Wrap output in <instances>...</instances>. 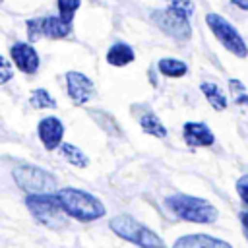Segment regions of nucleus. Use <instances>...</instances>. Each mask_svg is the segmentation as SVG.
Masks as SVG:
<instances>
[{
    "mask_svg": "<svg viewBox=\"0 0 248 248\" xmlns=\"http://www.w3.org/2000/svg\"><path fill=\"white\" fill-rule=\"evenodd\" d=\"M54 194H56L62 209L66 211V215L74 217V219H78L81 223L97 221V219L105 217V213H107L103 202L97 196H93V194H89L85 190L64 186V188H58Z\"/></svg>",
    "mask_w": 248,
    "mask_h": 248,
    "instance_id": "obj_1",
    "label": "nucleus"
},
{
    "mask_svg": "<svg viewBox=\"0 0 248 248\" xmlns=\"http://www.w3.org/2000/svg\"><path fill=\"white\" fill-rule=\"evenodd\" d=\"M167 207L176 217H180L184 221H190V223L207 225V223L217 221V217H219V211H217V207L211 202H207L203 198L190 196V194L169 196L167 198Z\"/></svg>",
    "mask_w": 248,
    "mask_h": 248,
    "instance_id": "obj_2",
    "label": "nucleus"
},
{
    "mask_svg": "<svg viewBox=\"0 0 248 248\" xmlns=\"http://www.w3.org/2000/svg\"><path fill=\"white\" fill-rule=\"evenodd\" d=\"M108 227L116 236L128 240L140 248H167L163 238L155 231H151L143 223L136 221L132 215H114L108 221Z\"/></svg>",
    "mask_w": 248,
    "mask_h": 248,
    "instance_id": "obj_3",
    "label": "nucleus"
},
{
    "mask_svg": "<svg viewBox=\"0 0 248 248\" xmlns=\"http://www.w3.org/2000/svg\"><path fill=\"white\" fill-rule=\"evenodd\" d=\"M25 205L37 223L48 229H62L66 225V211L62 209L56 194H29Z\"/></svg>",
    "mask_w": 248,
    "mask_h": 248,
    "instance_id": "obj_4",
    "label": "nucleus"
},
{
    "mask_svg": "<svg viewBox=\"0 0 248 248\" xmlns=\"http://www.w3.org/2000/svg\"><path fill=\"white\" fill-rule=\"evenodd\" d=\"M205 23L211 29V33L215 35V39L234 56L238 58H246L248 56V46L242 39V35L238 33V29L221 14H207L205 16Z\"/></svg>",
    "mask_w": 248,
    "mask_h": 248,
    "instance_id": "obj_5",
    "label": "nucleus"
},
{
    "mask_svg": "<svg viewBox=\"0 0 248 248\" xmlns=\"http://www.w3.org/2000/svg\"><path fill=\"white\" fill-rule=\"evenodd\" d=\"M12 174H14V180L17 182V186L29 194H50L56 186L54 176L37 165L23 163V165L16 167Z\"/></svg>",
    "mask_w": 248,
    "mask_h": 248,
    "instance_id": "obj_6",
    "label": "nucleus"
},
{
    "mask_svg": "<svg viewBox=\"0 0 248 248\" xmlns=\"http://www.w3.org/2000/svg\"><path fill=\"white\" fill-rule=\"evenodd\" d=\"M151 19L155 21V25H157L163 33H167L169 37H172V39H176V41H188V39L192 37L190 19H184V17L172 14L169 8L151 12Z\"/></svg>",
    "mask_w": 248,
    "mask_h": 248,
    "instance_id": "obj_7",
    "label": "nucleus"
},
{
    "mask_svg": "<svg viewBox=\"0 0 248 248\" xmlns=\"http://www.w3.org/2000/svg\"><path fill=\"white\" fill-rule=\"evenodd\" d=\"M66 89H68V97L72 99L74 105H85L95 95L93 81L85 74L76 72V70L66 72Z\"/></svg>",
    "mask_w": 248,
    "mask_h": 248,
    "instance_id": "obj_8",
    "label": "nucleus"
},
{
    "mask_svg": "<svg viewBox=\"0 0 248 248\" xmlns=\"http://www.w3.org/2000/svg\"><path fill=\"white\" fill-rule=\"evenodd\" d=\"M64 124L60 118L56 116H46V118H41L39 120V126H37V134H39V140L41 143L48 149V151H54L58 149L64 141Z\"/></svg>",
    "mask_w": 248,
    "mask_h": 248,
    "instance_id": "obj_9",
    "label": "nucleus"
},
{
    "mask_svg": "<svg viewBox=\"0 0 248 248\" xmlns=\"http://www.w3.org/2000/svg\"><path fill=\"white\" fill-rule=\"evenodd\" d=\"M10 56L16 64V68L23 74H35L39 70V54L31 43L17 41L10 46Z\"/></svg>",
    "mask_w": 248,
    "mask_h": 248,
    "instance_id": "obj_10",
    "label": "nucleus"
},
{
    "mask_svg": "<svg viewBox=\"0 0 248 248\" xmlns=\"http://www.w3.org/2000/svg\"><path fill=\"white\" fill-rule=\"evenodd\" d=\"M182 138L192 147H209L215 143V136L205 122H194V120L184 122Z\"/></svg>",
    "mask_w": 248,
    "mask_h": 248,
    "instance_id": "obj_11",
    "label": "nucleus"
},
{
    "mask_svg": "<svg viewBox=\"0 0 248 248\" xmlns=\"http://www.w3.org/2000/svg\"><path fill=\"white\" fill-rule=\"evenodd\" d=\"M172 248H232L227 240L205 234V232H194V234H184L174 240Z\"/></svg>",
    "mask_w": 248,
    "mask_h": 248,
    "instance_id": "obj_12",
    "label": "nucleus"
},
{
    "mask_svg": "<svg viewBox=\"0 0 248 248\" xmlns=\"http://www.w3.org/2000/svg\"><path fill=\"white\" fill-rule=\"evenodd\" d=\"M41 33L48 39H64L72 33V23L64 21L60 16L41 17Z\"/></svg>",
    "mask_w": 248,
    "mask_h": 248,
    "instance_id": "obj_13",
    "label": "nucleus"
},
{
    "mask_svg": "<svg viewBox=\"0 0 248 248\" xmlns=\"http://www.w3.org/2000/svg\"><path fill=\"white\" fill-rule=\"evenodd\" d=\"M136 58V52L134 48L128 45V43H114L108 50H107V62L110 66H116V68H122V66H128L130 62H134Z\"/></svg>",
    "mask_w": 248,
    "mask_h": 248,
    "instance_id": "obj_14",
    "label": "nucleus"
},
{
    "mask_svg": "<svg viewBox=\"0 0 248 248\" xmlns=\"http://www.w3.org/2000/svg\"><path fill=\"white\" fill-rule=\"evenodd\" d=\"M200 89L203 93V97L207 99V103L215 108V110H225L227 108V95L221 91V87L217 83H211V81H202L200 83Z\"/></svg>",
    "mask_w": 248,
    "mask_h": 248,
    "instance_id": "obj_15",
    "label": "nucleus"
},
{
    "mask_svg": "<svg viewBox=\"0 0 248 248\" xmlns=\"http://www.w3.org/2000/svg\"><path fill=\"white\" fill-rule=\"evenodd\" d=\"M60 153H62V157H64L70 165H74V167H78V169H85V167L89 165V157L83 153V149H79V147L74 145V143L64 141V143L60 145Z\"/></svg>",
    "mask_w": 248,
    "mask_h": 248,
    "instance_id": "obj_16",
    "label": "nucleus"
},
{
    "mask_svg": "<svg viewBox=\"0 0 248 248\" xmlns=\"http://www.w3.org/2000/svg\"><path fill=\"white\" fill-rule=\"evenodd\" d=\"M140 126L145 134L155 136V138H167V126L161 122V118L155 112H145L140 118Z\"/></svg>",
    "mask_w": 248,
    "mask_h": 248,
    "instance_id": "obj_17",
    "label": "nucleus"
},
{
    "mask_svg": "<svg viewBox=\"0 0 248 248\" xmlns=\"http://www.w3.org/2000/svg\"><path fill=\"white\" fill-rule=\"evenodd\" d=\"M157 68H159V72H161L163 76H167V78H182V76L188 74L186 62H182V60H178V58H161V60L157 62Z\"/></svg>",
    "mask_w": 248,
    "mask_h": 248,
    "instance_id": "obj_18",
    "label": "nucleus"
},
{
    "mask_svg": "<svg viewBox=\"0 0 248 248\" xmlns=\"http://www.w3.org/2000/svg\"><path fill=\"white\" fill-rule=\"evenodd\" d=\"M29 105H31L33 108H37V110H41V108H56V101H54V97H52L46 89H43V87L31 91Z\"/></svg>",
    "mask_w": 248,
    "mask_h": 248,
    "instance_id": "obj_19",
    "label": "nucleus"
},
{
    "mask_svg": "<svg viewBox=\"0 0 248 248\" xmlns=\"http://www.w3.org/2000/svg\"><path fill=\"white\" fill-rule=\"evenodd\" d=\"M79 4H81V0H56L58 16H60L64 21L72 23V21H74L76 12L79 10Z\"/></svg>",
    "mask_w": 248,
    "mask_h": 248,
    "instance_id": "obj_20",
    "label": "nucleus"
},
{
    "mask_svg": "<svg viewBox=\"0 0 248 248\" xmlns=\"http://www.w3.org/2000/svg\"><path fill=\"white\" fill-rule=\"evenodd\" d=\"M172 14L184 17V19H190V16L194 14V4L192 0H172L169 6H167Z\"/></svg>",
    "mask_w": 248,
    "mask_h": 248,
    "instance_id": "obj_21",
    "label": "nucleus"
},
{
    "mask_svg": "<svg viewBox=\"0 0 248 248\" xmlns=\"http://www.w3.org/2000/svg\"><path fill=\"white\" fill-rule=\"evenodd\" d=\"M229 89H231L232 101L236 105H246L248 107V93H246V87L240 79H229Z\"/></svg>",
    "mask_w": 248,
    "mask_h": 248,
    "instance_id": "obj_22",
    "label": "nucleus"
},
{
    "mask_svg": "<svg viewBox=\"0 0 248 248\" xmlns=\"http://www.w3.org/2000/svg\"><path fill=\"white\" fill-rule=\"evenodd\" d=\"M27 39L33 43V41H39V37H43L41 33V17H33V19H27Z\"/></svg>",
    "mask_w": 248,
    "mask_h": 248,
    "instance_id": "obj_23",
    "label": "nucleus"
},
{
    "mask_svg": "<svg viewBox=\"0 0 248 248\" xmlns=\"http://www.w3.org/2000/svg\"><path fill=\"white\" fill-rule=\"evenodd\" d=\"M236 194H238V198L242 200V203L248 207V174H242V176L236 180Z\"/></svg>",
    "mask_w": 248,
    "mask_h": 248,
    "instance_id": "obj_24",
    "label": "nucleus"
},
{
    "mask_svg": "<svg viewBox=\"0 0 248 248\" xmlns=\"http://www.w3.org/2000/svg\"><path fill=\"white\" fill-rule=\"evenodd\" d=\"M0 66H2V74H0V83L4 85V83H8L10 79H12V64L8 62V58L6 56H2L0 58Z\"/></svg>",
    "mask_w": 248,
    "mask_h": 248,
    "instance_id": "obj_25",
    "label": "nucleus"
},
{
    "mask_svg": "<svg viewBox=\"0 0 248 248\" xmlns=\"http://www.w3.org/2000/svg\"><path fill=\"white\" fill-rule=\"evenodd\" d=\"M238 217H240V225H242L244 236H246V240H248V209H246V211H240Z\"/></svg>",
    "mask_w": 248,
    "mask_h": 248,
    "instance_id": "obj_26",
    "label": "nucleus"
},
{
    "mask_svg": "<svg viewBox=\"0 0 248 248\" xmlns=\"http://www.w3.org/2000/svg\"><path fill=\"white\" fill-rule=\"evenodd\" d=\"M231 4H234L236 8H240V10L248 12V0H231Z\"/></svg>",
    "mask_w": 248,
    "mask_h": 248,
    "instance_id": "obj_27",
    "label": "nucleus"
}]
</instances>
